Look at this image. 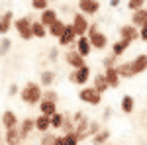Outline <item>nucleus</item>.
<instances>
[{
  "mask_svg": "<svg viewBox=\"0 0 147 145\" xmlns=\"http://www.w3.org/2000/svg\"><path fill=\"white\" fill-rule=\"evenodd\" d=\"M108 139H110V132L102 127L100 132L92 137V145H104V143H108Z\"/></svg>",
  "mask_w": 147,
  "mask_h": 145,
  "instance_id": "obj_30",
  "label": "nucleus"
},
{
  "mask_svg": "<svg viewBox=\"0 0 147 145\" xmlns=\"http://www.w3.org/2000/svg\"><path fill=\"white\" fill-rule=\"evenodd\" d=\"M18 129H20L22 139L30 137V134H32V132H35V120H34V118H26V120H22V125H20Z\"/></svg>",
  "mask_w": 147,
  "mask_h": 145,
  "instance_id": "obj_19",
  "label": "nucleus"
},
{
  "mask_svg": "<svg viewBox=\"0 0 147 145\" xmlns=\"http://www.w3.org/2000/svg\"><path fill=\"white\" fill-rule=\"evenodd\" d=\"M86 37H88V41H90V45H92V51H94V49L102 51V49L108 47V37H106L104 32L98 30V24H90V30H88Z\"/></svg>",
  "mask_w": 147,
  "mask_h": 145,
  "instance_id": "obj_3",
  "label": "nucleus"
},
{
  "mask_svg": "<svg viewBox=\"0 0 147 145\" xmlns=\"http://www.w3.org/2000/svg\"><path fill=\"white\" fill-rule=\"evenodd\" d=\"M57 104H53V102H47V100H41L39 102V116H45V118H53L57 114Z\"/></svg>",
  "mask_w": 147,
  "mask_h": 145,
  "instance_id": "obj_15",
  "label": "nucleus"
},
{
  "mask_svg": "<svg viewBox=\"0 0 147 145\" xmlns=\"http://www.w3.org/2000/svg\"><path fill=\"white\" fill-rule=\"evenodd\" d=\"M88 80H90V67H88V65L77 69V71H71V75H69V82L79 84L80 88H82V86H86V82H88Z\"/></svg>",
  "mask_w": 147,
  "mask_h": 145,
  "instance_id": "obj_6",
  "label": "nucleus"
},
{
  "mask_svg": "<svg viewBox=\"0 0 147 145\" xmlns=\"http://www.w3.org/2000/svg\"><path fill=\"white\" fill-rule=\"evenodd\" d=\"M35 132H39L41 135L51 132V120L45 118V116H37L35 118Z\"/></svg>",
  "mask_w": 147,
  "mask_h": 145,
  "instance_id": "obj_22",
  "label": "nucleus"
},
{
  "mask_svg": "<svg viewBox=\"0 0 147 145\" xmlns=\"http://www.w3.org/2000/svg\"><path fill=\"white\" fill-rule=\"evenodd\" d=\"M110 145H116V143H110Z\"/></svg>",
  "mask_w": 147,
  "mask_h": 145,
  "instance_id": "obj_47",
  "label": "nucleus"
},
{
  "mask_svg": "<svg viewBox=\"0 0 147 145\" xmlns=\"http://www.w3.org/2000/svg\"><path fill=\"white\" fill-rule=\"evenodd\" d=\"M57 20H59V14H57V10H55V8H51V6H49L45 12H41V18H39V22L43 24L45 28H49L51 24H55Z\"/></svg>",
  "mask_w": 147,
  "mask_h": 145,
  "instance_id": "obj_17",
  "label": "nucleus"
},
{
  "mask_svg": "<svg viewBox=\"0 0 147 145\" xmlns=\"http://www.w3.org/2000/svg\"><path fill=\"white\" fill-rule=\"evenodd\" d=\"M98 10H100L98 0H80L79 2V12L82 16H94Z\"/></svg>",
  "mask_w": 147,
  "mask_h": 145,
  "instance_id": "obj_10",
  "label": "nucleus"
},
{
  "mask_svg": "<svg viewBox=\"0 0 147 145\" xmlns=\"http://www.w3.org/2000/svg\"><path fill=\"white\" fill-rule=\"evenodd\" d=\"M92 88L98 90L100 94H104L106 90L110 88V86H108V80H106V77H104V73H98V75L94 77V80H92Z\"/></svg>",
  "mask_w": 147,
  "mask_h": 145,
  "instance_id": "obj_21",
  "label": "nucleus"
},
{
  "mask_svg": "<svg viewBox=\"0 0 147 145\" xmlns=\"http://www.w3.org/2000/svg\"><path fill=\"white\" fill-rule=\"evenodd\" d=\"M53 145H67V143H65V137H63V135H57Z\"/></svg>",
  "mask_w": 147,
  "mask_h": 145,
  "instance_id": "obj_44",
  "label": "nucleus"
},
{
  "mask_svg": "<svg viewBox=\"0 0 147 145\" xmlns=\"http://www.w3.org/2000/svg\"><path fill=\"white\" fill-rule=\"evenodd\" d=\"M79 100L86 102V104H90V106H98L102 102V94L98 90H94L92 86H82L79 90Z\"/></svg>",
  "mask_w": 147,
  "mask_h": 145,
  "instance_id": "obj_7",
  "label": "nucleus"
},
{
  "mask_svg": "<svg viewBox=\"0 0 147 145\" xmlns=\"http://www.w3.org/2000/svg\"><path fill=\"white\" fill-rule=\"evenodd\" d=\"M127 8H129L131 14H134V12L145 8V0H129V2H127Z\"/></svg>",
  "mask_w": 147,
  "mask_h": 145,
  "instance_id": "obj_35",
  "label": "nucleus"
},
{
  "mask_svg": "<svg viewBox=\"0 0 147 145\" xmlns=\"http://www.w3.org/2000/svg\"><path fill=\"white\" fill-rule=\"evenodd\" d=\"M55 71H51V69H45L41 75H39V84L41 86H51L53 84V80H55Z\"/></svg>",
  "mask_w": 147,
  "mask_h": 145,
  "instance_id": "obj_27",
  "label": "nucleus"
},
{
  "mask_svg": "<svg viewBox=\"0 0 147 145\" xmlns=\"http://www.w3.org/2000/svg\"><path fill=\"white\" fill-rule=\"evenodd\" d=\"M6 145H22V135H20L18 127L6 132Z\"/></svg>",
  "mask_w": 147,
  "mask_h": 145,
  "instance_id": "obj_25",
  "label": "nucleus"
},
{
  "mask_svg": "<svg viewBox=\"0 0 147 145\" xmlns=\"http://www.w3.org/2000/svg\"><path fill=\"white\" fill-rule=\"evenodd\" d=\"M57 57H59V49H57V47H51V51H49V59H51V61H57Z\"/></svg>",
  "mask_w": 147,
  "mask_h": 145,
  "instance_id": "obj_42",
  "label": "nucleus"
},
{
  "mask_svg": "<svg viewBox=\"0 0 147 145\" xmlns=\"http://www.w3.org/2000/svg\"><path fill=\"white\" fill-rule=\"evenodd\" d=\"M75 49H77V53H79L80 57H86L92 53V45L90 41H88V37L84 35V37H77V43H75Z\"/></svg>",
  "mask_w": 147,
  "mask_h": 145,
  "instance_id": "obj_12",
  "label": "nucleus"
},
{
  "mask_svg": "<svg viewBox=\"0 0 147 145\" xmlns=\"http://www.w3.org/2000/svg\"><path fill=\"white\" fill-rule=\"evenodd\" d=\"M61 125H63V114H61V112H57L55 116L51 118V132L61 129Z\"/></svg>",
  "mask_w": 147,
  "mask_h": 145,
  "instance_id": "obj_33",
  "label": "nucleus"
},
{
  "mask_svg": "<svg viewBox=\"0 0 147 145\" xmlns=\"http://www.w3.org/2000/svg\"><path fill=\"white\" fill-rule=\"evenodd\" d=\"M18 92H20V90H18V84H10V88H8V94H10V96H16Z\"/></svg>",
  "mask_w": 147,
  "mask_h": 145,
  "instance_id": "obj_43",
  "label": "nucleus"
},
{
  "mask_svg": "<svg viewBox=\"0 0 147 145\" xmlns=\"http://www.w3.org/2000/svg\"><path fill=\"white\" fill-rule=\"evenodd\" d=\"M63 137H65V143H67V145H80V141L77 139V135H75V134L63 135Z\"/></svg>",
  "mask_w": 147,
  "mask_h": 145,
  "instance_id": "obj_40",
  "label": "nucleus"
},
{
  "mask_svg": "<svg viewBox=\"0 0 147 145\" xmlns=\"http://www.w3.org/2000/svg\"><path fill=\"white\" fill-rule=\"evenodd\" d=\"M73 30H75V35L77 37H84V35L88 34V30H90V22H88V18L86 16H82L80 12H77L75 16H73Z\"/></svg>",
  "mask_w": 147,
  "mask_h": 145,
  "instance_id": "obj_5",
  "label": "nucleus"
},
{
  "mask_svg": "<svg viewBox=\"0 0 147 145\" xmlns=\"http://www.w3.org/2000/svg\"><path fill=\"white\" fill-rule=\"evenodd\" d=\"M2 127H4L6 132L18 127V116H16L12 110H6L4 114H2Z\"/></svg>",
  "mask_w": 147,
  "mask_h": 145,
  "instance_id": "obj_14",
  "label": "nucleus"
},
{
  "mask_svg": "<svg viewBox=\"0 0 147 145\" xmlns=\"http://www.w3.org/2000/svg\"><path fill=\"white\" fill-rule=\"evenodd\" d=\"M129 45H131V43H127V41H124V39L114 41V45H112V55L120 59V57H122L125 51H127V47H129Z\"/></svg>",
  "mask_w": 147,
  "mask_h": 145,
  "instance_id": "obj_26",
  "label": "nucleus"
},
{
  "mask_svg": "<svg viewBox=\"0 0 147 145\" xmlns=\"http://www.w3.org/2000/svg\"><path fill=\"white\" fill-rule=\"evenodd\" d=\"M100 129H102L100 122H92V120H90V127H88V137H90V139H92V137H94V135L98 134Z\"/></svg>",
  "mask_w": 147,
  "mask_h": 145,
  "instance_id": "obj_39",
  "label": "nucleus"
},
{
  "mask_svg": "<svg viewBox=\"0 0 147 145\" xmlns=\"http://www.w3.org/2000/svg\"><path fill=\"white\" fill-rule=\"evenodd\" d=\"M32 34H34V37L41 39V37H45V35H47V28L41 22H34V24H32Z\"/></svg>",
  "mask_w": 147,
  "mask_h": 145,
  "instance_id": "obj_31",
  "label": "nucleus"
},
{
  "mask_svg": "<svg viewBox=\"0 0 147 145\" xmlns=\"http://www.w3.org/2000/svg\"><path fill=\"white\" fill-rule=\"evenodd\" d=\"M12 24H14V12L8 10L6 14H2V16H0V35L8 34V32H10V28H12Z\"/></svg>",
  "mask_w": 147,
  "mask_h": 145,
  "instance_id": "obj_16",
  "label": "nucleus"
},
{
  "mask_svg": "<svg viewBox=\"0 0 147 145\" xmlns=\"http://www.w3.org/2000/svg\"><path fill=\"white\" fill-rule=\"evenodd\" d=\"M112 116V108H106V112H104V120H108Z\"/></svg>",
  "mask_w": 147,
  "mask_h": 145,
  "instance_id": "obj_45",
  "label": "nucleus"
},
{
  "mask_svg": "<svg viewBox=\"0 0 147 145\" xmlns=\"http://www.w3.org/2000/svg\"><path fill=\"white\" fill-rule=\"evenodd\" d=\"M73 122H75V135L80 143L84 139H88V127H90V120L84 116V112H75L73 114Z\"/></svg>",
  "mask_w": 147,
  "mask_h": 145,
  "instance_id": "obj_2",
  "label": "nucleus"
},
{
  "mask_svg": "<svg viewBox=\"0 0 147 145\" xmlns=\"http://www.w3.org/2000/svg\"><path fill=\"white\" fill-rule=\"evenodd\" d=\"M20 98H22V102H26L28 106H39V102L43 98L41 84H39V82H34V80H28V82L24 84V88L20 90Z\"/></svg>",
  "mask_w": 147,
  "mask_h": 145,
  "instance_id": "obj_1",
  "label": "nucleus"
},
{
  "mask_svg": "<svg viewBox=\"0 0 147 145\" xmlns=\"http://www.w3.org/2000/svg\"><path fill=\"white\" fill-rule=\"evenodd\" d=\"M145 22H147V8H141V10H137V12L131 14V26H134V28L139 30Z\"/></svg>",
  "mask_w": 147,
  "mask_h": 145,
  "instance_id": "obj_24",
  "label": "nucleus"
},
{
  "mask_svg": "<svg viewBox=\"0 0 147 145\" xmlns=\"http://www.w3.org/2000/svg\"><path fill=\"white\" fill-rule=\"evenodd\" d=\"M41 100H47V102H53V104H57V100H59V94H57L55 90L47 88V90H43V98H41Z\"/></svg>",
  "mask_w": 147,
  "mask_h": 145,
  "instance_id": "obj_34",
  "label": "nucleus"
},
{
  "mask_svg": "<svg viewBox=\"0 0 147 145\" xmlns=\"http://www.w3.org/2000/svg\"><path fill=\"white\" fill-rule=\"evenodd\" d=\"M120 39H124L127 43H134L136 39H139V30L134 28L131 24H124L120 28Z\"/></svg>",
  "mask_w": 147,
  "mask_h": 145,
  "instance_id": "obj_9",
  "label": "nucleus"
},
{
  "mask_svg": "<svg viewBox=\"0 0 147 145\" xmlns=\"http://www.w3.org/2000/svg\"><path fill=\"white\" fill-rule=\"evenodd\" d=\"M139 39H141V41H147V22L139 28Z\"/></svg>",
  "mask_w": 147,
  "mask_h": 145,
  "instance_id": "obj_41",
  "label": "nucleus"
},
{
  "mask_svg": "<svg viewBox=\"0 0 147 145\" xmlns=\"http://www.w3.org/2000/svg\"><path fill=\"white\" fill-rule=\"evenodd\" d=\"M61 132H63V135L75 134V122H73V116L63 114V125H61Z\"/></svg>",
  "mask_w": 147,
  "mask_h": 145,
  "instance_id": "obj_28",
  "label": "nucleus"
},
{
  "mask_svg": "<svg viewBox=\"0 0 147 145\" xmlns=\"http://www.w3.org/2000/svg\"><path fill=\"white\" fill-rule=\"evenodd\" d=\"M57 41H59L61 47H71L73 43H77V35H75V30H73V26H71V24H67V28H65L63 35H61Z\"/></svg>",
  "mask_w": 147,
  "mask_h": 145,
  "instance_id": "obj_11",
  "label": "nucleus"
},
{
  "mask_svg": "<svg viewBox=\"0 0 147 145\" xmlns=\"http://www.w3.org/2000/svg\"><path fill=\"white\" fill-rule=\"evenodd\" d=\"M116 71H118V75H120V78H131V77H136L131 61H124V63H118V67H116Z\"/></svg>",
  "mask_w": 147,
  "mask_h": 145,
  "instance_id": "obj_18",
  "label": "nucleus"
},
{
  "mask_svg": "<svg viewBox=\"0 0 147 145\" xmlns=\"http://www.w3.org/2000/svg\"><path fill=\"white\" fill-rule=\"evenodd\" d=\"M65 28H67V24L63 22V20H57L55 24H51L49 28H47V35H51V37H61L63 32H65Z\"/></svg>",
  "mask_w": 147,
  "mask_h": 145,
  "instance_id": "obj_20",
  "label": "nucleus"
},
{
  "mask_svg": "<svg viewBox=\"0 0 147 145\" xmlns=\"http://www.w3.org/2000/svg\"><path fill=\"white\" fill-rule=\"evenodd\" d=\"M32 24H34V20H32L30 16H22V18H16L12 26H14V30L18 32V35H20L22 39L30 41V39H34V34H32Z\"/></svg>",
  "mask_w": 147,
  "mask_h": 145,
  "instance_id": "obj_4",
  "label": "nucleus"
},
{
  "mask_svg": "<svg viewBox=\"0 0 147 145\" xmlns=\"http://www.w3.org/2000/svg\"><path fill=\"white\" fill-rule=\"evenodd\" d=\"M102 67H104V71H106V69L118 67V57H114L112 53H110V55H106L104 59H102Z\"/></svg>",
  "mask_w": 147,
  "mask_h": 145,
  "instance_id": "obj_32",
  "label": "nucleus"
},
{
  "mask_svg": "<svg viewBox=\"0 0 147 145\" xmlns=\"http://www.w3.org/2000/svg\"><path fill=\"white\" fill-rule=\"evenodd\" d=\"M32 8L34 10H39V12H45L49 8V2L47 0H32Z\"/></svg>",
  "mask_w": 147,
  "mask_h": 145,
  "instance_id": "obj_38",
  "label": "nucleus"
},
{
  "mask_svg": "<svg viewBox=\"0 0 147 145\" xmlns=\"http://www.w3.org/2000/svg\"><path fill=\"white\" fill-rule=\"evenodd\" d=\"M104 77H106V80H108V86H110V88H118V86H120V75H118L116 67L106 69V71H104Z\"/></svg>",
  "mask_w": 147,
  "mask_h": 145,
  "instance_id": "obj_23",
  "label": "nucleus"
},
{
  "mask_svg": "<svg viewBox=\"0 0 147 145\" xmlns=\"http://www.w3.org/2000/svg\"><path fill=\"white\" fill-rule=\"evenodd\" d=\"M122 112L124 114H131L134 112V108H136V100H134V96H129V94H124L122 96Z\"/></svg>",
  "mask_w": 147,
  "mask_h": 145,
  "instance_id": "obj_29",
  "label": "nucleus"
},
{
  "mask_svg": "<svg viewBox=\"0 0 147 145\" xmlns=\"http://www.w3.org/2000/svg\"><path fill=\"white\" fill-rule=\"evenodd\" d=\"M10 47H12V39L10 37H2L0 39V55H6L10 51Z\"/></svg>",
  "mask_w": 147,
  "mask_h": 145,
  "instance_id": "obj_36",
  "label": "nucleus"
},
{
  "mask_svg": "<svg viewBox=\"0 0 147 145\" xmlns=\"http://www.w3.org/2000/svg\"><path fill=\"white\" fill-rule=\"evenodd\" d=\"M131 65H134V73L136 75H141L147 71V53H139L131 59Z\"/></svg>",
  "mask_w": 147,
  "mask_h": 145,
  "instance_id": "obj_13",
  "label": "nucleus"
},
{
  "mask_svg": "<svg viewBox=\"0 0 147 145\" xmlns=\"http://www.w3.org/2000/svg\"><path fill=\"white\" fill-rule=\"evenodd\" d=\"M0 141H2V129H0Z\"/></svg>",
  "mask_w": 147,
  "mask_h": 145,
  "instance_id": "obj_46",
  "label": "nucleus"
},
{
  "mask_svg": "<svg viewBox=\"0 0 147 145\" xmlns=\"http://www.w3.org/2000/svg\"><path fill=\"white\" fill-rule=\"evenodd\" d=\"M55 137H57V135L53 134V132H47V134L41 135L39 143H41V145H53V143H55Z\"/></svg>",
  "mask_w": 147,
  "mask_h": 145,
  "instance_id": "obj_37",
  "label": "nucleus"
},
{
  "mask_svg": "<svg viewBox=\"0 0 147 145\" xmlns=\"http://www.w3.org/2000/svg\"><path fill=\"white\" fill-rule=\"evenodd\" d=\"M65 63H67L73 71H77V69H80V67L86 65L84 57H80L79 53H77V49H69L67 53H65Z\"/></svg>",
  "mask_w": 147,
  "mask_h": 145,
  "instance_id": "obj_8",
  "label": "nucleus"
}]
</instances>
